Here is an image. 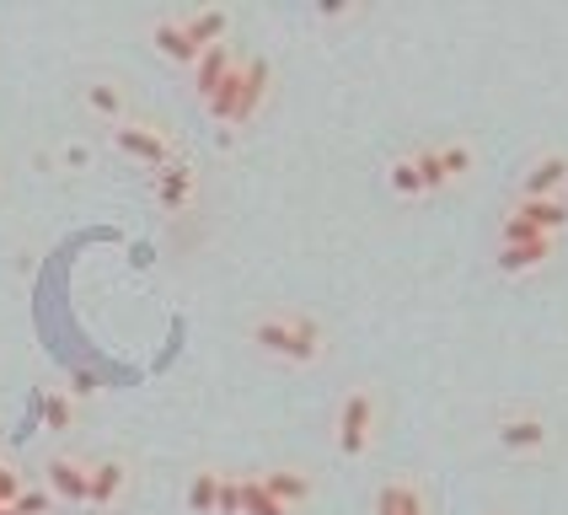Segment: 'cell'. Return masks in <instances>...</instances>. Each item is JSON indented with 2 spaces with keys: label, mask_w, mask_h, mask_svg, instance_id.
Segmentation results:
<instances>
[{
  "label": "cell",
  "mask_w": 568,
  "mask_h": 515,
  "mask_svg": "<svg viewBox=\"0 0 568 515\" xmlns=\"http://www.w3.org/2000/svg\"><path fill=\"white\" fill-rule=\"evenodd\" d=\"M178 22H183V32H189L193 49L204 54V49L225 43V32H231V11H221V6H199V11H183Z\"/></svg>",
  "instance_id": "obj_7"
},
{
  "label": "cell",
  "mask_w": 568,
  "mask_h": 515,
  "mask_svg": "<svg viewBox=\"0 0 568 515\" xmlns=\"http://www.w3.org/2000/svg\"><path fill=\"white\" fill-rule=\"evenodd\" d=\"M552 253H558V236H531V242L499 248V269H505V274H531V269H541Z\"/></svg>",
  "instance_id": "obj_11"
},
{
  "label": "cell",
  "mask_w": 568,
  "mask_h": 515,
  "mask_svg": "<svg viewBox=\"0 0 568 515\" xmlns=\"http://www.w3.org/2000/svg\"><path fill=\"white\" fill-rule=\"evenodd\" d=\"M236 92H242V60H236V70L225 75L221 87H215V97L204 102L210 108V119H221V124H231V108H236Z\"/></svg>",
  "instance_id": "obj_18"
},
{
  "label": "cell",
  "mask_w": 568,
  "mask_h": 515,
  "mask_svg": "<svg viewBox=\"0 0 568 515\" xmlns=\"http://www.w3.org/2000/svg\"><path fill=\"white\" fill-rule=\"evenodd\" d=\"M215 494H221V473L215 467H199L189 478V511L193 515H215Z\"/></svg>",
  "instance_id": "obj_17"
},
{
  "label": "cell",
  "mask_w": 568,
  "mask_h": 515,
  "mask_svg": "<svg viewBox=\"0 0 568 515\" xmlns=\"http://www.w3.org/2000/svg\"><path fill=\"white\" fill-rule=\"evenodd\" d=\"M268 87H274V64L263 54L242 60V92H236V108H231V124H253L257 108L268 102Z\"/></svg>",
  "instance_id": "obj_4"
},
{
  "label": "cell",
  "mask_w": 568,
  "mask_h": 515,
  "mask_svg": "<svg viewBox=\"0 0 568 515\" xmlns=\"http://www.w3.org/2000/svg\"><path fill=\"white\" fill-rule=\"evenodd\" d=\"M413 166H418V178H424V193H435L450 183L440 166V145H418V151H413Z\"/></svg>",
  "instance_id": "obj_20"
},
{
  "label": "cell",
  "mask_w": 568,
  "mask_h": 515,
  "mask_svg": "<svg viewBox=\"0 0 568 515\" xmlns=\"http://www.w3.org/2000/svg\"><path fill=\"white\" fill-rule=\"evenodd\" d=\"M11 511H17V515H49V511H54V494H49V488H22Z\"/></svg>",
  "instance_id": "obj_25"
},
{
  "label": "cell",
  "mask_w": 568,
  "mask_h": 515,
  "mask_svg": "<svg viewBox=\"0 0 568 515\" xmlns=\"http://www.w3.org/2000/svg\"><path fill=\"white\" fill-rule=\"evenodd\" d=\"M0 515H17V511H11V505H0Z\"/></svg>",
  "instance_id": "obj_30"
},
{
  "label": "cell",
  "mask_w": 568,
  "mask_h": 515,
  "mask_svg": "<svg viewBox=\"0 0 568 515\" xmlns=\"http://www.w3.org/2000/svg\"><path fill=\"white\" fill-rule=\"evenodd\" d=\"M515 221H526L537 236H558L568 225V204L564 199H515V210H509Z\"/></svg>",
  "instance_id": "obj_10"
},
{
  "label": "cell",
  "mask_w": 568,
  "mask_h": 515,
  "mask_svg": "<svg viewBox=\"0 0 568 515\" xmlns=\"http://www.w3.org/2000/svg\"><path fill=\"white\" fill-rule=\"evenodd\" d=\"M564 189H568V183H564Z\"/></svg>",
  "instance_id": "obj_31"
},
{
  "label": "cell",
  "mask_w": 568,
  "mask_h": 515,
  "mask_svg": "<svg viewBox=\"0 0 568 515\" xmlns=\"http://www.w3.org/2000/svg\"><path fill=\"white\" fill-rule=\"evenodd\" d=\"M87 161H92L87 145H64V166H87Z\"/></svg>",
  "instance_id": "obj_29"
},
{
  "label": "cell",
  "mask_w": 568,
  "mask_h": 515,
  "mask_svg": "<svg viewBox=\"0 0 568 515\" xmlns=\"http://www.w3.org/2000/svg\"><path fill=\"white\" fill-rule=\"evenodd\" d=\"M113 145L124 151V156L145 161L151 172H161L166 161H178V145H172V134L156 124H140V119H124V124H113Z\"/></svg>",
  "instance_id": "obj_3"
},
{
  "label": "cell",
  "mask_w": 568,
  "mask_h": 515,
  "mask_svg": "<svg viewBox=\"0 0 568 515\" xmlns=\"http://www.w3.org/2000/svg\"><path fill=\"white\" fill-rule=\"evenodd\" d=\"M376 392L371 386H354L344 397V408H338V451H344L348 462L354 456H365L371 441H376Z\"/></svg>",
  "instance_id": "obj_2"
},
{
  "label": "cell",
  "mask_w": 568,
  "mask_h": 515,
  "mask_svg": "<svg viewBox=\"0 0 568 515\" xmlns=\"http://www.w3.org/2000/svg\"><path fill=\"white\" fill-rule=\"evenodd\" d=\"M129 488V467L119 462V456H102V462H92V483H87V505H97V511H108V505H119Z\"/></svg>",
  "instance_id": "obj_6"
},
{
  "label": "cell",
  "mask_w": 568,
  "mask_h": 515,
  "mask_svg": "<svg viewBox=\"0 0 568 515\" xmlns=\"http://www.w3.org/2000/svg\"><path fill=\"white\" fill-rule=\"evenodd\" d=\"M43 424H49L54 435H64V430L75 424V403H70L64 392H49V397H43Z\"/></svg>",
  "instance_id": "obj_22"
},
{
  "label": "cell",
  "mask_w": 568,
  "mask_h": 515,
  "mask_svg": "<svg viewBox=\"0 0 568 515\" xmlns=\"http://www.w3.org/2000/svg\"><path fill=\"white\" fill-rule=\"evenodd\" d=\"M440 166H445V178H450V183H456V178H467V172H473V145H467V140L440 145Z\"/></svg>",
  "instance_id": "obj_23"
},
{
  "label": "cell",
  "mask_w": 568,
  "mask_h": 515,
  "mask_svg": "<svg viewBox=\"0 0 568 515\" xmlns=\"http://www.w3.org/2000/svg\"><path fill=\"white\" fill-rule=\"evenodd\" d=\"M28 483H22V473L11 467V462H0V505H17V494H22Z\"/></svg>",
  "instance_id": "obj_27"
},
{
  "label": "cell",
  "mask_w": 568,
  "mask_h": 515,
  "mask_svg": "<svg viewBox=\"0 0 568 515\" xmlns=\"http://www.w3.org/2000/svg\"><path fill=\"white\" fill-rule=\"evenodd\" d=\"M231 70H236V54H231V43H215V49H204V54L193 60V92H199V102H210V97H215V87H221Z\"/></svg>",
  "instance_id": "obj_9"
},
{
  "label": "cell",
  "mask_w": 568,
  "mask_h": 515,
  "mask_svg": "<svg viewBox=\"0 0 568 515\" xmlns=\"http://www.w3.org/2000/svg\"><path fill=\"white\" fill-rule=\"evenodd\" d=\"M215 515H242V478L221 473V494H215Z\"/></svg>",
  "instance_id": "obj_26"
},
{
  "label": "cell",
  "mask_w": 568,
  "mask_h": 515,
  "mask_svg": "<svg viewBox=\"0 0 568 515\" xmlns=\"http://www.w3.org/2000/svg\"><path fill=\"white\" fill-rule=\"evenodd\" d=\"M156 199L166 204V210H189L193 199V166L189 161H166L156 172Z\"/></svg>",
  "instance_id": "obj_14"
},
{
  "label": "cell",
  "mask_w": 568,
  "mask_h": 515,
  "mask_svg": "<svg viewBox=\"0 0 568 515\" xmlns=\"http://www.w3.org/2000/svg\"><path fill=\"white\" fill-rule=\"evenodd\" d=\"M242 515H290L257 478H242Z\"/></svg>",
  "instance_id": "obj_19"
},
{
  "label": "cell",
  "mask_w": 568,
  "mask_h": 515,
  "mask_svg": "<svg viewBox=\"0 0 568 515\" xmlns=\"http://www.w3.org/2000/svg\"><path fill=\"white\" fill-rule=\"evenodd\" d=\"M87 483H92V462H81V456H49V467H43V488H49L54 499L81 505V499H87Z\"/></svg>",
  "instance_id": "obj_5"
},
{
  "label": "cell",
  "mask_w": 568,
  "mask_h": 515,
  "mask_svg": "<svg viewBox=\"0 0 568 515\" xmlns=\"http://www.w3.org/2000/svg\"><path fill=\"white\" fill-rule=\"evenodd\" d=\"M151 43H156L166 60H178V64L199 60V49L189 43V32H183V22H178V17H156V22H151Z\"/></svg>",
  "instance_id": "obj_15"
},
{
  "label": "cell",
  "mask_w": 568,
  "mask_h": 515,
  "mask_svg": "<svg viewBox=\"0 0 568 515\" xmlns=\"http://www.w3.org/2000/svg\"><path fill=\"white\" fill-rule=\"evenodd\" d=\"M87 108L97 119H108V124H124L129 119V97L119 81H87Z\"/></svg>",
  "instance_id": "obj_16"
},
{
  "label": "cell",
  "mask_w": 568,
  "mask_h": 515,
  "mask_svg": "<svg viewBox=\"0 0 568 515\" xmlns=\"http://www.w3.org/2000/svg\"><path fill=\"white\" fill-rule=\"evenodd\" d=\"M552 441V430H547V418L541 414H509L499 418V446L505 451H541Z\"/></svg>",
  "instance_id": "obj_8"
},
{
  "label": "cell",
  "mask_w": 568,
  "mask_h": 515,
  "mask_svg": "<svg viewBox=\"0 0 568 515\" xmlns=\"http://www.w3.org/2000/svg\"><path fill=\"white\" fill-rule=\"evenodd\" d=\"M397 515H429V499L413 478H397Z\"/></svg>",
  "instance_id": "obj_24"
},
{
  "label": "cell",
  "mask_w": 568,
  "mask_h": 515,
  "mask_svg": "<svg viewBox=\"0 0 568 515\" xmlns=\"http://www.w3.org/2000/svg\"><path fill=\"white\" fill-rule=\"evenodd\" d=\"M257 483L280 499L284 511H295V505H306V499H312V478H306L301 467H274V473H257Z\"/></svg>",
  "instance_id": "obj_12"
},
{
  "label": "cell",
  "mask_w": 568,
  "mask_h": 515,
  "mask_svg": "<svg viewBox=\"0 0 568 515\" xmlns=\"http://www.w3.org/2000/svg\"><path fill=\"white\" fill-rule=\"evenodd\" d=\"M386 178H392V189L403 193V199H418V193H424V178H418L413 156H397L392 166H386Z\"/></svg>",
  "instance_id": "obj_21"
},
{
  "label": "cell",
  "mask_w": 568,
  "mask_h": 515,
  "mask_svg": "<svg viewBox=\"0 0 568 515\" xmlns=\"http://www.w3.org/2000/svg\"><path fill=\"white\" fill-rule=\"evenodd\" d=\"M376 515H397V478H392V483H381V494H376Z\"/></svg>",
  "instance_id": "obj_28"
},
{
  "label": "cell",
  "mask_w": 568,
  "mask_h": 515,
  "mask_svg": "<svg viewBox=\"0 0 568 515\" xmlns=\"http://www.w3.org/2000/svg\"><path fill=\"white\" fill-rule=\"evenodd\" d=\"M568 183V156H541L526 183H520V199H558V189Z\"/></svg>",
  "instance_id": "obj_13"
},
{
  "label": "cell",
  "mask_w": 568,
  "mask_h": 515,
  "mask_svg": "<svg viewBox=\"0 0 568 515\" xmlns=\"http://www.w3.org/2000/svg\"><path fill=\"white\" fill-rule=\"evenodd\" d=\"M247 339H253L263 354L290 360V365H312L316 354H322V327H316V317H306V312H268V317H257L253 327H247Z\"/></svg>",
  "instance_id": "obj_1"
}]
</instances>
